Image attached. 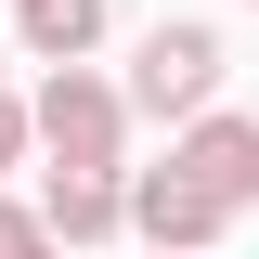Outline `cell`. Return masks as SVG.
Returning a JSON list of instances; mask_svg holds the SVG:
<instances>
[{"label":"cell","mask_w":259,"mask_h":259,"mask_svg":"<svg viewBox=\"0 0 259 259\" xmlns=\"http://www.w3.org/2000/svg\"><path fill=\"white\" fill-rule=\"evenodd\" d=\"M26 117H39V143H52V168H104V182H117V130H130V91H104L91 65H52Z\"/></svg>","instance_id":"obj_1"},{"label":"cell","mask_w":259,"mask_h":259,"mask_svg":"<svg viewBox=\"0 0 259 259\" xmlns=\"http://www.w3.org/2000/svg\"><path fill=\"white\" fill-rule=\"evenodd\" d=\"M207 91H221V39L207 26H156L143 39V52H130V104H143V117H207Z\"/></svg>","instance_id":"obj_2"},{"label":"cell","mask_w":259,"mask_h":259,"mask_svg":"<svg viewBox=\"0 0 259 259\" xmlns=\"http://www.w3.org/2000/svg\"><path fill=\"white\" fill-rule=\"evenodd\" d=\"M221 221H233V207H221V194H194L182 168H143V182H130V233H143L156 259H194Z\"/></svg>","instance_id":"obj_3"},{"label":"cell","mask_w":259,"mask_h":259,"mask_svg":"<svg viewBox=\"0 0 259 259\" xmlns=\"http://www.w3.org/2000/svg\"><path fill=\"white\" fill-rule=\"evenodd\" d=\"M168 168H182L194 194H221V207H246V194H259V130H246V117H194L182 143H168Z\"/></svg>","instance_id":"obj_4"},{"label":"cell","mask_w":259,"mask_h":259,"mask_svg":"<svg viewBox=\"0 0 259 259\" xmlns=\"http://www.w3.org/2000/svg\"><path fill=\"white\" fill-rule=\"evenodd\" d=\"M39 221H52V246H104V233L130 221V182H104V168H52Z\"/></svg>","instance_id":"obj_5"},{"label":"cell","mask_w":259,"mask_h":259,"mask_svg":"<svg viewBox=\"0 0 259 259\" xmlns=\"http://www.w3.org/2000/svg\"><path fill=\"white\" fill-rule=\"evenodd\" d=\"M13 26H26V52H52V65H78L104 39V0H13Z\"/></svg>","instance_id":"obj_6"},{"label":"cell","mask_w":259,"mask_h":259,"mask_svg":"<svg viewBox=\"0 0 259 259\" xmlns=\"http://www.w3.org/2000/svg\"><path fill=\"white\" fill-rule=\"evenodd\" d=\"M0 259H52V221H39V207H13V194H0Z\"/></svg>","instance_id":"obj_7"},{"label":"cell","mask_w":259,"mask_h":259,"mask_svg":"<svg viewBox=\"0 0 259 259\" xmlns=\"http://www.w3.org/2000/svg\"><path fill=\"white\" fill-rule=\"evenodd\" d=\"M26 130H39V117H26V104H13V91H0V168L26 156Z\"/></svg>","instance_id":"obj_8"}]
</instances>
